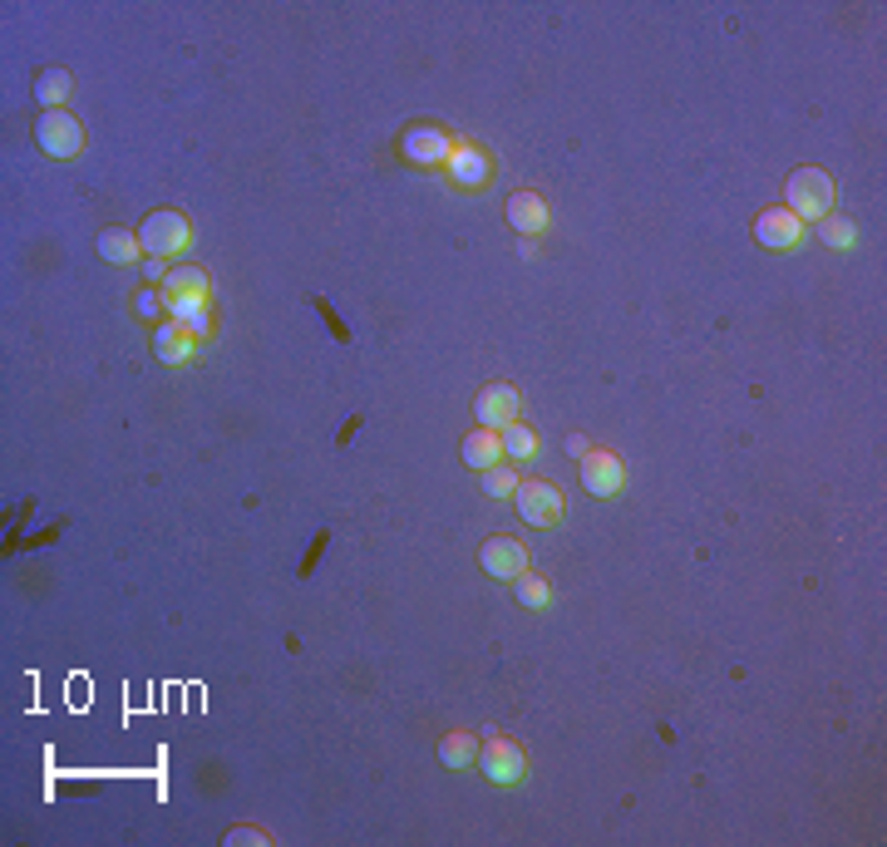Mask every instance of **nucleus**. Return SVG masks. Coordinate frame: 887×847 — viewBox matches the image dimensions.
Masks as SVG:
<instances>
[{"label":"nucleus","mask_w":887,"mask_h":847,"mask_svg":"<svg viewBox=\"0 0 887 847\" xmlns=\"http://www.w3.org/2000/svg\"><path fill=\"white\" fill-rule=\"evenodd\" d=\"M479 769H483V779H489L493 789H513V783L527 779V754L513 744V739L483 735V744H479Z\"/></svg>","instance_id":"obj_5"},{"label":"nucleus","mask_w":887,"mask_h":847,"mask_svg":"<svg viewBox=\"0 0 887 847\" xmlns=\"http://www.w3.org/2000/svg\"><path fill=\"white\" fill-rule=\"evenodd\" d=\"M70 89H74V84H70V74H65V69H45V74L35 79V99H40V109H60V104L70 99Z\"/></svg>","instance_id":"obj_18"},{"label":"nucleus","mask_w":887,"mask_h":847,"mask_svg":"<svg viewBox=\"0 0 887 847\" xmlns=\"http://www.w3.org/2000/svg\"><path fill=\"white\" fill-rule=\"evenodd\" d=\"M139 242H143V251L153 261H168V257H183V251L193 247V227H188L183 212L158 207V212H148V217H143Z\"/></svg>","instance_id":"obj_3"},{"label":"nucleus","mask_w":887,"mask_h":847,"mask_svg":"<svg viewBox=\"0 0 887 847\" xmlns=\"http://www.w3.org/2000/svg\"><path fill=\"white\" fill-rule=\"evenodd\" d=\"M509 227L523 232V237H537V232L547 227V207L537 193H513L509 197Z\"/></svg>","instance_id":"obj_16"},{"label":"nucleus","mask_w":887,"mask_h":847,"mask_svg":"<svg viewBox=\"0 0 887 847\" xmlns=\"http://www.w3.org/2000/svg\"><path fill=\"white\" fill-rule=\"evenodd\" d=\"M449 178H453V187H483L493 178L489 153H483L479 143H459L449 158Z\"/></svg>","instance_id":"obj_12"},{"label":"nucleus","mask_w":887,"mask_h":847,"mask_svg":"<svg viewBox=\"0 0 887 847\" xmlns=\"http://www.w3.org/2000/svg\"><path fill=\"white\" fill-rule=\"evenodd\" d=\"M621 483H627V469H621L617 453L591 449L587 459H583V489H587L591 497H611V493H621Z\"/></svg>","instance_id":"obj_11"},{"label":"nucleus","mask_w":887,"mask_h":847,"mask_svg":"<svg viewBox=\"0 0 887 847\" xmlns=\"http://www.w3.org/2000/svg\"><path fill=\"white\" fill-rule=\"evenodd\" d=\"M139 251H143L139 232H129V227H104L99 232V257L109 261V267H133Z\"/></svg>","instance_id":"obj_15"},{"label":"nucleus","mask_w":887,"mask_h":847,"mask_svg":"<svg viewBox=\"0 0 887 847\" xmlns=\"http://www.w3.org/2000/svg\"><path fill=\"white\" fill-rule=\"evenodd\" d=\"M513 507L523 513L527 527H557L567 517V493L557 483H543V479H523L513 489Z\"/></svg>","instance_id":"obj_4"},{"label":"nucleus","mask_w":887,"mask_h":847,"mask_svg":"<svg viewBox=\"0 0 887 847\" xmlns=\"http://www.w3.org/2000/svg\"><path fill=\"white\" fill-rule=\"evenodd\" d=\"M35 143L45 148L50 158H79V148H84V129H79V119L74 114H65V109H45L40 114V124H35Z\"/></svg>","instance_id":"obj_7"},{"label":"nucleus","mask_w":887,"mask_h":847,"mask_svg":"<svg viewBox=\"0 0 887 847\" xmlns=\"http://www.w3.org/2000/svg\"><path fill=\"white\" fill-rule=\"evenodd\" d=\"M153 355L163 360V365H183V360H193V355H197V335L188 331L183 321L158 325V335H153Z\"/></svg>","instance_id":"obj_13"},{"label":"nucleus","mask_w":887,"mask_h":847,"mask_svg":"<svg viewBox=\"0 0 887 847\" xmlns=\"http://www.w3.org/2000/svg\"><path fill=\"white\" fill-rule=\"evenodd\" d=\"M517 415H523V399H517L513 385H483L479 399H473V419H479V429L503 433L509 424H517Z\"/></svg>","instance_id":"obj_8"},{"label":"nucleus","mask_w":887,"mask_h":847,"mask_svg":"<svg viewBox=\"0 0 887 847\" xmlns=\"http://www.w3.org/2000/svg\"><path fill=\"white\" fill-rule=\"evenodd\" d=\"M819 237L829 242L833 251H848V247H853V237H858V232H853V222H848V217H823Z\"/></svg>","instance_id":"obj_21"},{"label":"nucleus","mask_w":887,"mask_h":847,"mask_svg":"<svg viewBox=\"0 0 887 847\" xmlns=\"http://www.w3.org/2000/svg\"><path fill=\"white\" fill-rule=\"evenodd\" d=\"M567 453H573V459H587V453H591V443L583 439V433H573V439H567Z\"/></svg>","instance_id":"obj_24"},{"label":"nucleus","mask_w":887,"mask_h":847,"mask_svg":"<svg viewBox=\"0 0 887 847\" xmlns=\"http://www.w3.org/2000/svg\"><path fill=\"white\" fill-rule=\"evenodd\" d=\"M163 305H168V321H193L213 305V281H207L203 267H173L163 277Z\"/></svg>","instance_id":"obj_1"},{"label":"nucleus","mask_w":887,"mask_h":847,"mask_svg":"<svg viewBox=\"0 0 887 847\" xmlns=\"http://www.w3.org/2000/svg\"><path fill=\"white\" fill-rule=\"evenodd\" d=\"M513 597L517 601H523V607H547V601H553V587H547V577H533V571H523V577H517L513 581Z\"/></svg>","instance_id":"obj_20"},{"label":"nucleus","mask_w":887,"mask_h":847,"mask_svg":"<svg viewBox=\"0 0 887 847\" xmlns=\"http://www.w3.org/2000/svg\"><path fill=\"white\" fill-rule=\"evenodd\" d=\"M483 489H489L493 497H513V489H517V469H509V463L489 469V473H483Z\"/></svg>","instance_id":"obj_22"},{"label":"nucleus","mask_w":887,"mask_h":847,"mask_svg":"<svg viewBox=\"0 0 887 847\" xmlns=\"http://www.w3.org/2000/svg\"><path fill=\"white\" fill-rule=\"evenodd\" d=\"M158 296H163V291H143L139 296V315H158Z\"/></svg>","instance_id":"obj_25"},{"label":"nucleus","mask_w":887,"mask_h":847,"mask_svg":"<svg viewBox=\"0 0 887 847\" xmlns=\"http://www.w3.org/2000/svg\"><path fill=\"white\" fill-rule=\"evenodd\" d=\"M804 232L809 227L789 207H769V212H759V217H755V242H759V247H769V251L799 247V242H804Z\"/></svg>","instance_id":"obj_9"},{"label":"nucleus","mask_w":887,"mask_h":847,"mask_svg":"<svg viewBox=\"0 0 887 847\" xmlns=\"http://www.w3.org/2000/svg\"><path fill=\"white\" fill-rule=\"evenodd\" d=\"M227 843H257V847H261V843H267V833H257V828H232Z\"/></svg>","instance_id":"obj_23"},{"label":"nucleus","mask_w":887,"mask_h":847,"mask_svg":"<svg viewBox=\"0 0 887 847\" xmlns=\"http://www.w3.org/2000/svg\"><path fill=\"white\" fill-rule=\"evenodd\" d=\"M439 764L444 769H469L479 764V735H469V729H453V735L439 739Z\"/></svg>","instance_id":"obj_17"},{"label":"nucleus","mask_w":887,"mask_h":847,"mask_svg":"<svg viewBox=\"0 0 887 847\" xmlns=\"http://www.w3.org/2000/svg\"><path fill=\"white\" fill-rule=\"evenodd\" d=\"M453 148H459V139L444 133L439 124H415V129H405V139H399V153L415 168H449Z\"/></svg>","instance_id":"obj_6"},{"label":"nucleus","mask_w":887,"mask_h":847,"mask_svg":"<svg viewBox=\"0 0 887 847\" xmlns=\"http://www.w3.org/2000/svg\"><path fill=\"white\" fill-rule=\"evenodd\" d=\"M479 567L489 571L493 581H517L527 571V547L513 543V537H489L479 547Z\"/></svg>","instance_id":"obj_10"},{"label":"nucleus","mask_w":887,"mask_h":847,"mask_svg":"<svg viewBox=\"0 0 887 847\" xmlns=\"http://www.w3.org/2000/svg\"><path fill=\"white\" fill-rule=\"evenodd\" d=\"M459 453H463V463H469V469L489 473V469H499V463H503V439L493 429H473L469 439L459 443Z\"/></svg>","instance_id":"obj_14"},{"label":"nucleus","mask_w":887,"mask_h":847,"mask_svg":"<svg viewBox=\"0 0 887 847\" xmlns=\"http://www.w3.org/2000/svg\"><path fill=\"white\" fill-rule=\"evenodd\" d=\"M499 439H503V459H513V463H527L537 453V433L527 429V424H509Z\"/></svg>","instance_id":"obj_19"},{"label":"nucleus","mask_w":887,"mask_h":847,"mask_svg":"<svg viewBox=\"0 0 887 847\" xmlns=\"http://www.w3.org/2000/svg\"><path fill=\"white\" fill-rule=\"evenodd\" d=\"M784 197H789V212H794L799 222H823L833 212V197H838V183H833L823 168H799V173H789L784 183Z\"/></svg>","instance_id":"obj_2"}]
</instances>
